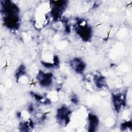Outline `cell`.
Returning <instances> with one entry per match:
<instances>
[{"label": "cell", "mask_w": 132, "mask_h": 132, "mask_svg": "<svg viewBox=\"0 0 132 132\" xmlns=\"http://www.w3.org/2000/svg\"><path fill=\"white\" fill-rule=\"evenodd\" d=\"M70 65L72 68L78 73H82L86 68V64L80 58H75L71 60Z\"/></svg>", "instance_id": "obj_6"}, {"label": "cell", "mask_w": 132, "mask_h": 132, "mask_svg": "<svg viewBox=\"0 0 132 132\" xmlns=\"http://www.w3.org/2000/svg\"><path fill=\"white\" fill-rule=\"evenodd\" d=\"M125 97L124 94L122 95L121 93H116L112 94V103L114 108L117 112H119L122 106H124L125 104Z\"/></svg>", "instance_id": "obj_5"}, {"label": "cell", "mask_w": 132, "mask_h": 132, "mask_svg": "<svg viewBox=\"0 0 132 132\" xmlns=\"http://www.w3.org/2000/svg\"><path fill=\"white\" fill-rule=\"evenodd\" d=\"M75 30L78 35L85 41H89L92 37V30L91 27L82 20L77 21Z\"/></svg>", "instance_id": "obj_2"}, {"label": "cell", "mask_w": 132, "mask_h": 132, "mask_svg": "<svg viewBox=\"0 0 132 132\" xmlns=\"http://www.w3.org/2000/svg\"><path fill=\"white\" fill-rule=\"evenodd\" d=\"M71 111L66 106H61L59 108L57 111V119L58 122L61 125H67L68 124Z\"/></svg>", "instance_id": "obj_3"}, {"label": "cell", "mask_w": 132, "mask_h": 132, "mask_svg": "<svg viewBox=\"0 0 132 132\" xmlns=\"http://www.w3.org/2000/svg\"><path fill=\"white\" fill-rule=\"evenodd\" d=\"M88 122L89 131H95L99 124V120L98 118L95 114L90 113L88 115Z\"/></svg>", "instance_id": "obj_7"}, {"label": "cell", "mask_w": 132, "mask_h": 132, "mask_svg": "<svg viewBox=\"0 0 132 132\" xmlns=\"http://www.w3.org/2000/svg\"><path fill=\"white\" fill-rule=\"evenodd\" d=\"M52 76V74L50 73H45L41 71L37 76V79L41 86L46 87L51 86L52 84L53 81Z\"/></svg>", "instance_id": "obj_4"}, {"label": "cell", "mask_w": 132, "mask_h": 132, "mask_svg": "<svg viewBox=\"0 0 132 132\" xmlns=\"http://www.w3.org/2000/svg\"><path fill=\"white\" fill-rule=\"evenodd\" d=\"M1 12L3 14L4 25L10 29H17L20 25L19 9L18 6L11 1H4L1 4Z\"/></svg>", "instance_id": "obj_1"}]
</instances>
